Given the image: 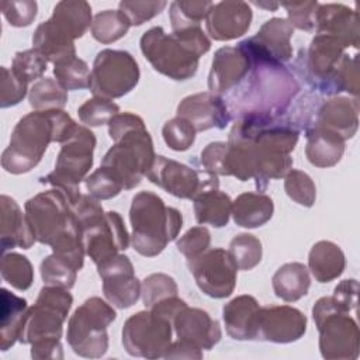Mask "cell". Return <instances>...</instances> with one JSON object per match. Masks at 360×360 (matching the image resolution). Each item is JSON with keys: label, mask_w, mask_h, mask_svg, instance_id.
<instances>
[{"label": "cell", "mask_w": 360, "mask_h": 360, "mask_svg": "<svg viewBox=\"0 0 360 360\" xmlns=\"http://www.w3.org/2000/svg\"><path fill=\"white\" fill-rule=\"evenodd\" d=\"M300 129L290 117L245 115L235 120L228 135L229 176L240 181L255 180L264 191L270 180L284 177L292 169L291 152Z\"/></svg>", "instance_id": "1"}, {"label": "cell", "mask_w": 360, "mask_h": 360, "mask_svg": "<svg viewBox=\"0 0 360 360\" xmlns=\"http://www.w3.org/2000/svg\"><path fill=\"white\" fill-rule=\"evenodd\" d=\"M242 44L249 51L253 65L245 79L224 98L232 120L245 115H285L301 90L294 73L283 63L256 55L245 41Z\"/></svg>", "instance_id": "2"}, {"label": "cell", "mask_w": 360, "mask_h": 360, "mask_svg": "<svg viewBox=\"0 0 360 360\" xmlns=\"http://www.w3.org/2000/svg\"><path fill=\"white\" fill-rule=\"evenodd\" d=\"M65 110L32 111L18 120L8 146L1 153V167L11 174L31 172L51 142L63 143L77 128Z\"/></svg>", "instance_id": "3"}, {"label": "cell", "mask_w": 360, "mask_h": 360, "mask_svg": "<svg viewBox=\"0 0 360 360\" xmlns=\"http://www.w3.org/2000/svg\"><path fill=\"white\" fill-rule=\"evenodd\" d=\"M107 125L114 145L104 155L101 166L120 180L124 190H132L141 184L156 158L150 134L143 120L129 111L118 112Z\"/></svg>", "instance_id": "4"}, {"label": "cell", "mask_w": 360, "mask_h": 360, "mask_svg": "<svg viewBox=\"0 0 360 360\" xmlns=\"http://www.w3.org/2000/svg\"><path fill=\"white\" fill-rule=\"evenodd\" d=\"M129 221L132 226L131 245L136 253L145 257L160 255L177 238L183 226L181 212L166 205L152 191H139L132 197Z\"/></svg>", "instance_id": "5"}, {"label": "cell", "mask_w": 360, "mask_h": 360, "mask_svg": "<svg viewBox=\"0 0 360 360\" xmlns=\"http://www.w3.org/2000/svg\"><path fill=\"white\" fill-rule=\"evenodd\" d=\"M86 255L97 266L103 260L128 249L131 235L117 211H104L100 200L82 194L73 205Z\"/></svg>", "instance_id": "6"}, {"label": "cell", "mask_w": 360, "mask_h": 360, "mask_svg": "<svg viewBox=\"0 0 360 360\" xmlns=\"http://www.w3.org/2000/svg\"><path fill=\"white\" fill-rule=\"evenodd\" d=\"M319 332V352L328 360H354L360 349L357 322L332 295L319 298L312 307Z\"/></svg>", "instance_id": "7"}, {"label": "cell", "mask_w": 360, "mask_h": 360, "mask_svg": "<svg viewBox=\"0 0 360 360\" xmlns=\"http://www.w3.org/2000/svg\"><path fill=\"white\" fill-rule=\"evenodd\" d=\"M96 135L86 125H77L73 135L65 141L56 156L55 169L41 177L42 184L60 190L72 205L80 198V183L87 177L93 166Z\"/></svg>", "instance_id": "8"}, {"label": "cell", "mask_w": 360, "mask_h": 360, "mask_svg": "<svg viewBox=\"0 0 360 360\" xmlns=\"http://www.w3.org/2000/svg\"><path fill=\"white\" fill-rule=\"evenodd\" d=\"M115 318L110 302L100 297L87 298L69 318L66 339L70 349L80 357H103L108 350L107 328Z\"/></svg>", "instance_id": "9"}, {"label": "cell", "mask_w": 360, "mask_h": 360, "mask_svg": "<svg viewBox=\"0 0 360 360\" xmlns=\"http://www.w3.org/2000/svg\"><path fill=\"white\" fill-rule=\"evenodd\" d=\"M24 207L37 242L52 248L69 235H80L73 205L60 190L41 191L27 200Z\"/></svg>", "instance_id": "10"}, {"label": "cell", "mask_w": 360, "mask_h": 360, "mask_svg": "<svg viewBox=\"0 0 360 360\" xmlns=\"http://www.w3.org/2000/svg\"><path fill=\"white\" fill-rule=\"evenodd\" d=\"M141 52L160 75L183 82L194 77L200 58L173 32L162 27H152L139 39Z\"/></svg>", "instance_id": "11"}, {"label": "cell", "mask_w": 360, "mask_h": 360, "mask_svg": "<svg viewBox=\"0 0 360 360\" xmlns=\"http://www.w3.org/2000/svg\"><path fill=\"white\" fill-rule=\"evenodd\" d=\"M73 297L66 288L44 285L37 301L28 308L18 342L32 345L45 340H60L63 322L68 319Z\"/></svg>", "instance_id": "12"}, {"label": "cell", "mask_w": 360, "mask_h": 360, "mask_svg": "<svg viewBox=\"0 0 360 360\" xmlns=\"http://www.w3.org/2000/svg\"><path fill=\"white\" fill-rule=\"evenodd\" d=\"M345 49L336 38L316 34L308 48L300 49L292 69L305 80L312 91L333 97V77L346 55Z\"/></svg>", "instance_id": "13"}, {"label": "cell", "mask_w": 360, "mask_h": 360, "mask_svg": "<svg viewBox=\"0 0 360 360\" xmlns=\"http://www.w3.org/2000/svg\"><path fill=\"white\" fill-rule=\"evenodd\" d=\"M141 77L135 58L122 49H103L93 62L89 89L94 97L120 98L132 91Z\"/></svg>", "instance_id": "14"}, {"label": "cell", "mask_w": 360, "mask_h": 360, "mask_svg": "<svg viewBox=\"0 0 360 360\" xmlns=\"http://www.w3.org/2000/svg\"><path fill=\"white\" fill-rule=\"evenodd\" d=\"M173 325L167 318L146 309L131 315L122 326V346L134 357L160 359L172 345Z\"/></svg>", "instance_id": "15"}, {"label": "cell", "mask_w": 360, "mask_h": 360, "mask_svg": "<svg viewBox=\"0 0 360 360\" xmlns=\"http://www.w3.org/2000/svg\"><path fill=\"white\" fill-rule=\"evenodd\" d=\"M145 177L166 193L184 200H194L200 194L219 187L217 174L205 169L190 167L162 155H156Z\"/></svg>", "instance_id": "16"}, {"label": "cell", "mask_w": 360, "mask_h": 360, "mask_svg": "<svg viewBox=\"0 0 360 360\" xmlns=\"http://www.w3.org/2000/svg\"><path fill=\"white\" fill-rule=\"evenodd\" d=\"M187 267L198 288L211 298H226L236 287L239 269L231 253L222 248L207 249L187 260Z\"/></svg>", "instance_id": "17"}, {"label": "cell", "mask_w": 360, "mask_h": 360, "mask_svg": "<svg viewBox=\"0 0 360 360\" xmlns=\"http://www.w3.org/2000/svg\"><path fill=\"white\" fill-rule=\"evenodd\" d=\"M97 273L103 280L104 297L112 307L125 309L141 298V281L128 256L117 253L103 260L97 264Z\"/></svg>", "instance_id": "18"}, {"label": "cell", "mask_w": 360, "mask_h": 360, "mask_svg": "<svg viewBox=\"0 0 360 360\" xmlns=\"http://www.w3.org/2000/svg\"><path fill=\"white\" fill-rule=\"evenodd\" d=\"M307 332V316L290 305L260 307L257 321V339L271 343H292Z\"/></svg>", "instance_id": "19"}, {"label": "cell", "mask_w": 360, "mask_h": 360, "mask_svg": "<svg viewBox=\"0 0 360 360\" xmlns=\"http://www.w3.org/2000/svg\"><path fill=\"white\" fill-rule=\"evenodd\" d=\"M253 59L242 42L236 46H222L212 58L208 73V91L229 93L252 69Z\"/></svg>", "instance_id": "20"}, {"label": "cell", "mask_w": 360, "mask_h": 360, "mask_svg": "<svg viewBox=\"0 0 360 360\" xmlns=\"http://www.w3.org/2000/svg\"><path fill=\"white\" fill-rule=\"evenodd\" d=\"M176 112L187 120L197 132L211 128L224 129L232 121L224 97L212 91H201L184 97L179 103Z\"/></svg>", "instance_id": "21"}, {"label": "cell", "mask_w": 360, "mask_h": 360, "mask_svg": "<svg viewBox=\"0 0 360 360\" xmlns=\"http://www.w3.org/2000/svg\"><path fill=\"white\" fill-rule=\"evenodd\" d=\"M253 13L246 1L214 3L205 18V28L215 41H231L245 35L252 24Z\"/></svg>", "instance_id": "22"}, {"label": "cell", "mask_w": 360, "mask_h": 360, "mask_svg": "<svg viewBox=\"0 0 360 360\" xmlns=\"http://www.w3.org/2000/svg\"><path fill=\"white\" fill-rule=\"evenodd\" d=\"M292 35L294 27L288 20L274 17L267 20L253 37L243 41L256 55L284 65L292 58Z\"/></svg>", "instance_id": "23"}, {"label": "cell", "mask_w": 360, "mask_h": 360, "mask_svg": "<svg viewBox=\"0 0 360 360\" xmlns=\"http://www.w3.org/2000/svg\"><path fill=\"white\" fill-rule=\"evenodd\" d=\"M172 325L177 339L202 350H211L222 338L219 322L201 308L186 305L177 312Z\"/></svg>", "instance_id": "24"}, {"label": "cell", "mask_w": 360, "mask_h": 360, "mask_svg": "<svg viewBox=\"0 0 360 360\" xmlns=\"http://www.w3.org/2000/svg\"><path fill=\"white\" fill-rule=\"evenodd\" d=\"M315 31L316 34H326L336 38L345 48H359V17L349 6L340 3H319Z\"/></svg>", "instance_id": "25"}, {"label": "cell", "mask_w": 360, "mask_h": 360, "mask_svg": "<svg viewBox=\"0 0 360 360\" xmlns=\"http://www.w3.org/2000/svg\"><path fill=\"white\" fill-rule=\"evenodd\" d=\"M0 245L1 252L14 248L30 249L35 242V235L27 214L10 195H0Z\"/></svg>", "instance_id": "26"}, {"label": "cell", "mask_w": 360, "mask_h": 360, "mask_svg": "<svg viewBox=\"0 0 360 360\" xmlns=\"http://www.w3.org/2000/svg\"><path fill=\"white\" fill-rule=\"evenodd\" d=\"M260 305L253 295L242 294L222 308V319L229 338L235 340H256Z\"/></svg>", "instance_id": "27"}, {"label": "cell", "mask_w": 360, "mask_h": 360, "mask_svg": "<svg viewBox=\"0 0 360 360\" xmlns=\"http://www.w3.org/2000/svg\"><path fill=\"white\" fill-rule=\"evenodd\" d=\"M32 48L41 52L53 65L76 56L75 41L52 20L41 22L32 34Z\"/></svg>", "instance_id": "28"}, {"label": "cell", "mask_w": 360, "mask_h": 360, "mask_svg": "<svg viewBox=\"0 0 360 360\" xmlns=\"http://www.w3.org/2000/svg\"><path fill=\"white\" fill-rule=\"evenodd\" d=\"M305 132V158L315 167H332L338 165L345 153V142L339 135L322 129L309 128Z\"/></svg>", "instance_id": "29"}, {"label": "cell", "mask_w": 360, "mask_h": 360, "mask_svg": "<svg viewBox=\"0 0 360 360\" xmlns=\"http://www.w3.org/2000/svg\"><path fill=\"white\" fill-rule=\"evenodd\" d=\"M346 267L343 250L332 240H319L308 253V270L318 283H329L340 277Z\"/></svg>", "instance_id": "30"}, {"label": "cell", "mask_w": 360, "mask_h": 360, "mask_svg": "<svg viewBox=\"0 0 360 360\" xmlns=\"http://www.w3.org/2000/svg\"><path fill=\"white\" fill-rule=\"evenodd\" d=\"M274 212L273 200L264 193H242L232 201V218L240 228H259Z\"/></svg>", "instance_id": "31"}, {"label": "cell", "mask_w": 360, "mask_h": 360, "mask_svg": "<svg viewBox=\"0 0 360 360\" xmlns=\"http://www.w3.org/2000/svg\"><path fill=\"white\" fill-rule=\"evenodd\" d=\"M0 349L6 352L18 340L30 307L25 298L13 294L4 287L0 290Z\"/></svg>", "instance_id": "32"}, {"label": "cell", "mask_w": 360, "mask_h": 360, "mask_svg": "<svg viewBox=\"0 0 360 360\" xmlns=\"http://www.w3.org/2000/svg\"><path fill=\"white\" fill-rule=\"evenodd\" d=\"M271 287L276 297L285 302H295L308 294L311 287L309 270L300 262L284 263L273 274Z\"/></svg>", "instance_id": "33"}, {"label": "cell", "mask_w": 360, "mask_h": 360, "mask_svg": "<svg viewBox=\"0 0 360 360\" xmlns=\"http://www.w3.org/2000/svg\"><path fill=\"white\" fill-rule=\"evenodd\" d=\"M194 217L200 225H211L214 228L226 226L232 212L231 197L218 190H208L193 200Z\"/></svg>", "instance_id": "34"}, {"label": "cell", "mask_w": 360, "mask_h": 360, "mask_svg": "<svg viewBox=\"0 0 360 360\" xmlns=\"http://www.w3.org/2000/svg\"><path fill=\"white\" fill-rule=\"evenodd\" d=\"M51 18L75 41L91 27V7L83 0H63L55 4Z\"/></svg>", "instance_id": "35"}, {"label": "cell", "mask_w": 360, "mask_h": 360, "mask_svg": "<svg viewBox=\"0 0 360 360\" xmlns=\"http://www.w3.org/2000/svg\"><path fill=\"white\" fill-rule=\"evenodd\" d=\"M28 103L34 111L63 110L68 103V91L55 79L42 77L31 86Z\"/></svg>", "instance_id": "36"}, {"label": "cell", "mask_w": 360, "mask_h": 360, "mask_svg": "<svg viewBox=\"0 0 360 360\" xmlns=\"http://www.w3.org/2000/svg\"><path fill=\"white\" fill-rule=\"evenodd\" d=\"M212 1L205 0H176L170 3L169 18L172 30L179 31L190 27H201V21L207 18Z\"/></svg>", "instance_id": "37"}, {"label": "cell", "mask_w": 360, "mask_h": 360, "mask_svg": "<svg viewBox=\"0 0 360 360\" xmlns=\"http://www.w3.org/2000/svg\"><path fill=\"white\" fill-rule=\"evenodd\" d=\"M131 22L120 10H104L94 15L90 32L101 44H111L121 39L129 30Z\"/></svg>", "instance_id": "38"}, {"label": "cell", "mask_w": 360, "mask_h": 360, "mask_svg": "<svg viewBox=\"0 0 360 360\" xmlns=\"http://www.w3.org/2000/svg\"><path fill=\"white\" fill-rule=\"evenodd\" d=\"M0 273L3 280L18 291L28 290L34 281V269L31 262L24 255L15 252L3 253Z\"/></svg>", "instance_id": "39"}, {"label": "cell", "mask_w": 360, "mask_h": 360, "mask_svg": "<svg viewBox=\"0 0 360 360\" xmlns=\"http://www.w3.org/2000/svg\"><path fill=\"white\" fill-rule=\"evenodd\" d=\"M90 69L89 65L77 58L72 56L53 65V75L56 82L66 90H83L89 89L90 84Z\"/></svg>", "instance_id": "40"}, {"label": "cell", "mask_w": 360, "mask_h": 360, "mask_svg": "<svg viewBox=\"0 0 360 360\" xmlns=\"http://www.w3.org/2000/svg\"><path fill=\"white\" fill-rule=\"evenodd\" d=\"M233 262L239 270H252L260 262L263 256L262 242L257 236L252 233H239L229 242V249Z\"/></svg>", "instance_id": "41"}, {"label": "cell", "mask_w": 360, "mask_h": 360, "mask_svg": "<svg viewBox=\"0 0 360 360\" xmlns=\"http://www.w3.org/2000/svg\"><path fill=\"white\" fill-rule=\"evenodd\" d=\"M41 277L45 285H55L70 290L77 278V270L60 256L52 253L39 264Z\"/></svg>", "instance_id": "42"}, {"label": "cell", "mask_w": 360, "mask_h": 360, "mask_svg": "<svg viewBox=\"0 0 360 360\" xmlns=\"http://www.w3.org/2000/svg\"><path fill=\"white\" fill-rule=\"evenodd\" d=\"M46 69L48 59L34 48L15 52L11 62V72L27 84L42 79Z\"/></svg>", "instance_id": "43"}, {"label": "cell", "mask_w": 360, "mask_h": 360, "mask_svg": "<svg viewBox=\"0 0 360 360\" xmlns=\"http://www.w3.org/2000/svg\"><path fill=\"white\" fill-rule=\"evenodd\" d=\"M177 292L179 287L174 278L166 273H152L141 283V298L146 309L165 298L177 295Z\"/></svg>", "instance_id": "44"}, {"label": "cell", "mask_w": 360, "mask_h": 360, "mask_svg": "<svg viewBox=\"0 0 360 360\" xmlns=\"http://www.w3.org/2000/svg\"><path fill=\"white\" fill-rule=\"evenodd\" d=\"M285 194L302 207H312L316 200V187L311 176L302 170L291 169L284 176Z\"/></svg>", "instance_id": "45"}, {"label": "cell", "mask_w": 360, "mask_h": 360, "mask_svg": "<svg viewBox=\"0 0 360 360\" xmlns=\"http://www.w3.org/2000/svg\"><path fill=\"white\" fill-rule=\"evenodd\" d=\"M120 112V105L112 100L93 97L86 100L79 108L77 115L82 124L86 127H101L111 121L114 115Z\"/></svg>", "instance_id": "46"}, {"label": "cell", "mask_w": 360, "mask_h": 360, "mask_svg": "<svg viewBox=\"0 0 360 360\" xmlns=\"http://www.w3.org/2000/svg\"><path fill=\"white\" fill-rule=\"evenodd\" d=\"M195 128L184 118L176 115L165 122L162 136L165 143L176 152L187 150L195 141Z\"/></svg>", "instance_id": "47"}, {"label": "cell", "mask_w": 360, "mask_h": 360, "mask_svg": "<svg viewBox=\"0 0 360 360\" xmlns=\"http://www.w3.org/2000/svg\"><path fill=\"white\" fill-rule=\"evenodd\" d=\"M333 96L347 93L349 97L359 98V58L357 55H345L332 84Z\"/></svg>", "instance_id": "48"}, {"label": "cell", "mask_w": 360, "mask_h": 360, "mask_svg": "<svg viewBox=\"0 0 360 360\" xmlns=\"http://www.w3.org/2000/svg\"><path fill=\"white\" fill-rule=\"evenodd\" d=\"M84 187L96 200L114 198L124 190L120 180L104 166H100L84 179Z\"/></svg>", "instance_id": "49"}, {"label": "cell", "mask_w": 360, "mask_h": 360, "mask_svg": "<svg viewBox=\"0 0 360 360\" xmlns=\"http://www.w3.org/2000/svg\"><path fill=\"white\" fill-rule=\"evenodd\" d=\"M280 6L285 8L287 20L294 28L307 32L315 31L318 1H283Z\"/></svg>", "instance_id": "50"}, {"label": "cell", "mask_w": 360, "mask_h": 360, "mask_svg": "<svg viewBox=\"0 0 360 360\" xmlns=\"http://www.w3.org/2000/svg\"><path fill=\"white\" fill-rule=\"evenodd\" d=\"M167 1H138V0H122L118 4V10L128 18L131 25H142L163 11Z\"/></svg>", "instance_id": "51"}, {"label": "cell", "mask_w": 360, "mask_h": 360, "mask_svg": "<svg viewBox=\"0 0 360 360\" xmlns=\"http://www.w3.org/2000/svg\"><path fill=\"white\" fill-rule=\"evenodd\" d=\"M210 243H211L210 231L205 226L198 225V226L190 228L184 235H181L180 239H177L176 242V248L187 260H190L204 253L207 249H210Z\"/></svg>", "instance_id": "52"}, {"label": "cell", "mask_w": 360, "mask_h": 360, "mask_svg": "<svg viewBox=\"0 0 360 360\" xmlns=\"http://www.w3.org/2000/svg\"><path fill=\"white\" fill-rule=\"evenodd\" d=\"M28 84L18 79L11 69L1 66L0 79V107L8 108L20 104L28 93Z\"/></svg>", "instance_id": "53"}, {"label": "cell", "mask_w": 360, "mask_h": 360, "mask_svg": "<svg viewBox=\"0 0 360 360\" xmlns=\"http://www.w3.org/2000/svg\"><path fill=\"white\" fill-rule=\"evenodd\" d=\"M1 13L11 27H28L37 17L38 4L32 0L1 1Z\"/></svg>", "instance_id": "54"}, {"label": "cell", "mask_w": 360, "mask_h": 360, "mask_svg": "<svg viewBox=\"0 0 360 360\" xmlns=\"http://www.w3.org/2000/svg\"><path fill=\"white\" fill-rule=\"evenodd\" d=\"M201 165L205 170L217 176H229L228 170V143L215 141L210 142L201 150Z\"/></svg>", "instance_id": "55"}, {"label": "cell", "mask_w": 360, "mask_h": 360, "mask_svg": "<svg viewBox=\"0 0 360 360\" xmlns=\"http://www.w3.org/2000/svg\"><path fill=\"white\" fill-rule=\"evenodd\" d=\"M357 292H359V283L356 278L342 280L335 288L332 297L347 311H353L357 307Z\"/></svg>", "instance_id": "56"}, {"label": "cell", "mask_w": 360, "mask_h": 360, "mask_svg": "<svg viewBox=\"0 0 360 360\" xmlns=\"http://www.w3.org/2000/svg\"><path fill=\"white\" fill-rule=\"evenodd\" d=\"M31 357L38 360L63 359V347L60 340H45L31 345Z\"/></svg>", "instance_id": "57"}, {"label": "cell", "mask_w": 360, "mask_h": 360, "mask_svg": "<svg viewBox=\"0 0 360 360\" xmlns=\"http://www.w3.org/2000/svg\"><path fill=\"white\" fill-rule=\"evenodd\" d=\"M202 349L184 342V340H174L172 342L169 350L166 352L163 359H202Z\"/></svg>", "instance_id": "58"}, {"label": "cell", "mask_w": 360, "mask_h": 360, "mask_svg": "<svg viewBox=\"0 0 360 360\" xmlns=\"http://www.w3.org/2000/svg\"><path fill=\"white\" fill-rule=\"evenodd\" d=\"M253 4L255 6H257V7H260V8H266V10H271V11H274V10H277L278 8V6H280V3H269V1H253Z\"/></svg>", "instance_id": "59"}]
</instances>
